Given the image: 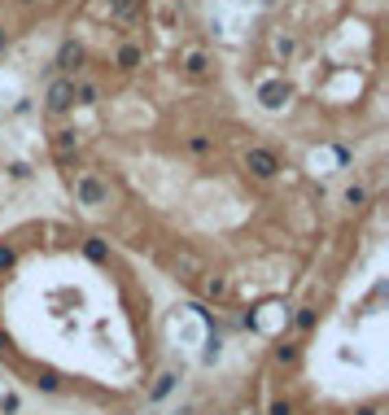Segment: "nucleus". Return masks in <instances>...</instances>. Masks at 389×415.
<instances>
[{"label":"nucleus","instance_id":"26","mask_svg":"<svg viewBox=\"0 0 389 415\" xmlns=\"http://www.w3.org/2000/svg\"><path fill=\"white\" fill-rule=\"evenodd\" d=\"M22 407V402H18V394H5V398H0V411H5V415H14Z\"/></svg>","mask_w":389,"mask_h":415},{"label":"nucleus","instance_id":"4","mask_svg":"<svg viewBox=\"0 0 389 415\" xmlns=\"http://www.w3.org/2000/svg\"><path fill=\"white\" fill-rule=\"evenodd\" d=\"M289 101H293V88L285 79H263L258 83V105H263V110H285Z\"/></svg>","mask_w":389,"mask_h":415},{"label":"nucleus","instance_id":"14","mask_svg":"<svg viewBox=\"0 0 389 415\" xmlns=\"http://www.w3.org/2000/svg\"><path fill=\"white\" fill-rule=\"evenodd\" d=\"M114 62H119V70H136L140 62H145V53H140V44H123Z\"/></svg>","mask_w":389,"mask_h":415},{"label":"nucleus","instance_id":"17","mask_svg":"<svg viewBox=\"0 0 389 415\" xmlns=\"http://www.w3.org/2000/svg\"><path fill=\"white\" fill-rule=\"evenodd\" d=\"M315 324H320V311H315V306H302V311L293 315V328H298V332H311Z\"/></svg>","mask_w":389,"mask_h":415},{"label":"nucleus","instance_id":"10","mask_svg":"<svg viewBox=\"0 0 389 415\" xmlns=\"http://www.w3.org/2000/svg\"><path fill=\"white\" fill-rule=\"evenodd\" d=\"M175 389H180V372H162L158 381H153V389H149V402H167Z\"/></svg>","mask_w":389,"mask_h":415},{"label":"nucleus","instance_id":"7","mask_svg":"<svg viewBox=\"0 0 389 415\" xmlns=\"http://www.w3.org/2000/svg\"><path fill=\"white\" fill-rule=\"evenodd\" d=\"M180 66H184V75H188V79H206L215 62H210V53H206V49H188Z\"/></svg>","mask_w":389,"mask_h":415},{"label":"nucleus","instance_id":"24","mask_svg":"<svg viewBox=\"0 0 389 415\" xmlns=\"http://www.w3.org/2000/svg\"><path fill=\"white\" fill-rule=\"evenodd\" d=\"M355 415H385V402H359Z\"/></svg>","mask_w":389,"mask_h":415},{"label":"nucleus","instance_id":"28","mask_svg":"<svg viewBox=\"0 0 389 415\" xmlns=\"http://www.w3.org/2000/svg\"><path fill=\"white\" fill-rule=\"evenodd\" d=\"M18 5H35V0H18Z\"/></svg>","mask_w":389,"mask_h":415},{"label":"nucleus","instance_id":"27","mask_svg":"<svg viewBox=\"0 0 389 415\" xmlns=\"http://www.w3.org/2000/svg\"><path fill=\"white\" fill-rule=\"evenodd\" d=\"M5 44H9V31H5V27H0V53H5Z\"/></svg>","mask_w":389,"mask_h":415},{"label":"nucleus","instance_id":"15","mask_svg":"<svg viewBox=\"0 0 389 415\" xmlns=\"http://www.w3.org/2000/svg\"><path fill=\"white\" fill-rule=\"evenodd\" d=\"M184 149H188V153H193V158H210V153H215V140H210V136H202V132H197V136H188V140H184Z\"/></svg>","mask_w":389,"mask_h":415},{"label":"nucleus","instance_id":"23","mask_svg":"<svg viewBox=\"0 0 389 415\" xmlns=\"http://www.w3.org/2000/svg\"><path fill=\"white\" fill-rule=\"evenodd\" d=\"M219 354H223V341H219V337H210V341H206V354H202V359H206V363H215Z\"/></svg>","mask_w":389,"mask_h":415},{"label":"nucleus","instance_id":"13","mask_svg":"<svg viewBox=\"0 0 389 415\" xmlns=\"http://www.w3.org/2000/svg\"><path fill=\"white\" fill-rule=\"evenodd\" d=\"M110 14L119 22H136L140 18V0H110Z\"/></svg>","mask_w":389,"mask_h":415},{"label":"nucleus","instance_id":"2","mask_svg":"<svg viewBox=\"0 0 389 415\" xmlns=\"http://www.w3.org/2000/svg\"><path fill=\"white\" fill-rule=\"evenodd\" d=\"M245 171H250L254 180H276V175H280V158H276V149H267V145L245 149Z\"/></svg>","mask_w":389,"mask_h":415},{"label":"nucleus","instance_id":"16","mask_svg":"<svg viewBox=\"0 0 389 415\" xmlns=\"http://www.w3.org/2000/svg\"><path fill=\"white\" fill-rule=\"evenodd\" d=\"M341 206H350V210H359V206H368V188L363 184H350L346 193H341Z\"/></svg>","mask_w":389,"mask_h":415},{"label":"nucleus","instance_id":"8","mask_svg":"<svg viewBox=\"0 0 389 415\" xmlns=\"http://www.w3.org/2000/svg\"><path fill=\"white\" fill-rule=\"evenodd\" d=\"M228 293H232V284H228V276H202V298L206 302H228Z\"/></svg>","mask_w":389,"mask_h":415},{"label":"nucleus","instance_id":"6","mask_svg":"<svg viewBox=\"0 0 389 415\" xmlns=\"http://www.w3.org/2000/svg\"><path fill=\"white\" fill-rule=\"evenodd\" d=\"M75 153H79V132H75V127H62V132L53 136V158L62 166H70V162H75Z\"/></svg>","mask_w":389,"mask_h":415},{"label":"nucleus","instance_id":"22","mask_svg":"<svg viewBox=\"0 0 389 415\" xmlns=\"http://www.w3.org/2000/svg\"><path fill=\"white\" fill-rule=\"evenodd\" d=\"M44 389V394H57V389H62V381H57V372H40V381H35Z\"/></svg>","mask_w":389,"mask_h":415},{"label":"nucleus","instance_id":"3","mask_svg":"<svg viewBox=\"0 0 389 415\" xmlns=\"http://www.w3.org/2000/svg\"><path fill=\"white\" fill-rule=\"evenodd\" d=\"M44 105H49V114H66V110H75V79H53L49 83V92H44Z\"/></svg>","mask_w":389,"mask_h":415},{"label":"nucleus","instance_id":"19","mask_svg":"<svg viewBox=\"0 0 389 415\" xmlns=\"http://www.w3.org/2000/svg\"><path fill=\"white\" fill-rule=\"evenodd\" d=\"M97 101H101L97 83H75V105H97Z\"/></svg>","mask_w":389,"mask_h":415},{"label":"nucleus","instance_id":"21","mask_svg":"<svg viewBox=\"0 0 389 415\" xmlns=\"http://www.w3.org/2000/svg\"><path fill=\"white\" fill-rule=\"evenodd\" d=\"M293 49H298L293 35H276V57H293Z\"/></svg>","mask_w":389,"mask_h":415},{"label":"nucleus","instance_id":"1","mask_svg":"<svg viewBox=\"0 0 389 415\" xmlns=\"http://www.w3.org/2000/svg\"><path fill=\"white\" fill-rule=\"evenodd\" d=\"M70 188H75V206H84V210L110 206V184H105L97 171H79L75 180H70Z\"/></svg>","mask_w":389,"mask_h":415},{"label":"nucleus","instance_id":"5","mask_svg":"<svg viewBox=\"0 0 389 415\" xmlns=\"http://www.w3.org/2000/svg\"><path fill=\"white\" fill-rule=\"evenodd\" d=\"M171 271L180 280H202L206 276V263L197 254H188V249H175V254H171Z\"/></svg>","mask_w":389,"mask_h":415},{"label":"nucleus","instance_id":"12","mask_svg":"<svg viewBox=\"0 0 389 415\" xmlns=\"http://www.w3.org/2000/svg\"><path fill=\"white\" fill-rule=\"evenodd\" d=\"M298 359H302V350L293 346V341H280V346H271V363H276V367H293Z\"/></svg>","mask_w":389,"mask_h":415},{"label":"nucleus","instance_id":"25","mask_svg":"<svg viewBox=\"0 0 389 415\" xmlns=\"http://www.w3.org/2000/svg\"><path fill=\"white\" fill-rule=\"evenodd\" d=\"M9 175H14V180H31V166L27 162H9Z\"/></svg>","mask_w":389,"mask_h":415},{"label":"nucleus","instance_id":"18","mask_svg":"<svg viewBox=\"0 0 389 415\" xmlns=\"http://www.w3.org/2000/svg\"><path fill=\"white\" fill-rule=\"evenodd\" d=\"M18 267V245L14 241H0V276Z\"/></svg>","mask_w":389,"mask_h":415},{"label":"nucleus","instance_id":"11","mask_svg":"<svg viewBox=\"0 0 389 415\" xmlns=\"http://www.w3.org/2000/svg\"><path fill=\"white\" fill-rule=\"evenodd\" d=\"M79 62H84V44H79V40H66L62 49H57V70H75Z\"/></svg>","mask_w":389,"mask_h":415},{"label":"nucleus","instance_id":"29","mask_svg":"<svg viewBox=\"0 0 389 415\" xmlns=\"http://www.w3.org/2000/svg\"><path fill=\"white\" fill-rule=\"evenodd\" d=\"M219 415H228V411H219Z\"/></svg>","mask_w":389,"mask_h":415},{"label":"nucleus","instance_id":"9","mask_svg":"<svg viewBox=\"0 0 389 415\" xmlns=\"http://www.w3.org/2000/svg\"><path fill=\"white\" fill-rule=\"evenodd\" d=\"M79 249H84V258H88V263H97V267L110 263V241H101V236H84Z\"/></svg>","mask_w":389,"mask_h":415},{"label":"nucleus","instance_id":"20","mask_svg":"<svg viewBox=\"0 0 389 415\" xmlns=\"http://www.w3.org/2000/svg\"><path fill=\"white\" fill-rule=\"evenodd\" d=\"M267 415H298V407H293V398H285V394H276L267 402Z\"/></svg>","mask_w":389,"mask_h":415}]
</instances>
